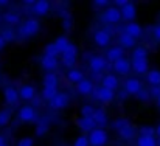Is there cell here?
Masks as SVG:
<instances>
[{"mask_svg": "<svg viewBox=\"0 0 160 146\" xmlns=\"http://www.w3.org/2000/svg\"><path fill=\"white\" fill-rule=\"evenodd\" d=\"M42 84H44V87L58 89L59 78H58V75H56V73H53V72H48V73H45V75H44V78H42Z\"/></svg>", "mask_w": 160, "mask_h": 146, "instance_id": "d4e9b609", "label": "cell"}, {"mask_svg": "<svg viewBox=\"0 0 160 146\" xmlns=\"http://www.w3.org/2000/svg\"><path fill=\"white\" fill-rule=\"evenodd\" d=\"M48 11H50V2H47V0L34 2V5H33V13H34L36 16H39V17L47 16Z\"/></svg>", "mask_w": 160, "mask_h": 146, "instance_id": "44dd1931", "label": "cell"}, {"mask_svg": "<svg viewBox=\"0 0 160 146\" xmlns=\"http://www.w3.org/2000/svg\"><path fill=\"white\" fill-rule=\"evenodd\" d=\"M16 146H34V140H33L31 137H22V138L16 143Z\"/></svg>", "mask_w": 160, "mask_h": 146, "instance_id": "ee69618b", "label": "cell"}, {"mask_svg": "<svg viewBox=\"0 0 160 146\" xmlns=\"http://www.w3.org/2000/svg\"><path fill=\"white\" fill-rule=\"evenodd\" d=\"M76 126L84 132V134H90L93 129H97V124L93 121V118H84V117H79L76 120Z\"/></svg>", "mask_w": 160, "mask_h": 146, "instance_id": "ac0fdd59", "label": "cell"}, {"mask_svg": "<svg viewBox=\"0 0 160 146\" xmlns=\"http://www.w3.org/2000/svg\"><path fill=\"white\" fill-rule=\"evenodd\" d=\"M3 98H5V103L9 104V106H16L19 103V90L16 87H11V86H6L3 89Z\"/></svg>", "mask_w": 160, "mask_h": 146, "instance_id": "8fae6325", "label": "cell"}, {"mask_svg": "<svg viewBox=\"0 0 160 146\" xmlns=\"http://www.w3.org/2000/svg\"><path fill=\"white\" fill-rule=\"evenodd\" d=\"M5 146H8V145H5Z\"/></svg>", "mask_w": 160, "mask_h": 146, "instance_id": "6f0895ef", "label": "cell"}, {"mask_svg": "<svg viewBox=\"0 0 160 146\" xmlns=\"http://www.w3.org/2000/svg\"><path fill=\"white\" fill-rule=\"evenodd\" d=\"M0 36L3 38V41L8 44V42H14L16 41V38H17V31H14L12 28H5L2 33H0Z\"/></svg>", "mask_w": 160, "mask_h": 146, "instance_id": "e575fe53", "label": "cell"}, {"mask_svg": "<svg viewBox=\"0 0 160 146\" xmlns=\"http://www.w3.org/2000/svg\"><path fill=\"white\" fill-rule=\"evenodd\" d=\"M156 103H157V106H159V107H160V97L157 98V99H156Z\"/></svg>", "mask_w": 160, "mask_h": 146, "instance_id": "db71d44e", "label": "cell"}, {"mask_svg": "<svg viewBox=\"0 0 160 146\" xmlns=\"http://www.w3.org/2000/svg\"><path fill=\"white\" fill-rule=\"evenodd\" d=\"M93 90H95V84H93V81L89 79V78H84L81 83L76 84V92H78L79 95H84V97H86V95H92Z\"/></svg>", "mask_w": 160, "mask_h": 146, "instance_id": "4fadbf2b", "label": "cell"}, {"mask_svg": "<svg viewBox=\"0 0 160 146\" xmlns=\"http://www.w3.org/2000/svg\"><path fill=\"white\" fill-rule=\"evenodd\" d=\"M156 135H157V137L160 138V123L157 124V128H156Z\"/></svg>", "mask_w": 160, "mask_h": 146, "instance_id": "816d5d0a", "label": "cell"}, {"mask_svg": "<svg viewBox=\"0 0 160 146\" xmlns=\"http://www.w3.org/2000/svg\"><path fill=\"white\" fill-rule=\"evenodd\" d=\"M146 81L151 84V87H160V70H149L146 75Z\"/></svg>", "mask_w": 160, "mask_h": 146, "instance_id": "f546056e", "label": "cell"}, {"mask_svg": "<svg viewBox=\"0 0 160 146\" xmlns=\"http://www.w3.org/2000/svg\"><path fill=\"white\" fill-rule=\"evenodd\" d=\"M149 93H151L152 98L157 99V98L160 97V87H151V89H149Z\"/></svg>", "mask_w": 160, "mask_h": 146, "instance_id": "bcb514c9", "label": "cell"}, {"mask_svg": "<svg viewBox=\"0 0 160 146\" xmlns=\"http://www.w3.org/2000/svg\"><path fill=\"white\" fill-rule=\"evenodd\" d=\"M70 104V95L65 93V92H58V95L48 103L50 109L53 110H61V109H65L67 106Z\"/></svg>", "mask_w": 160, "mask_h": 146, "instance_id": "ba28073f", "label": "cell"}, {"mask_svg": "<svg viewBox=\"0 0 160 146\" xmlns=\"http://www.w3.org/2000/svg\"><path fill=\"white\" fill-rule=\"evenodd\" d=\"M17 118H19V121H22V123H33V121L38 123V120H39L38 110H36V107H33L31 104L22 106V107L19 109V112H17Z\"/></svg>", "mask_w": 160, "mask_h": 146, "instance_id": "3957f363", "label": "cell"}, {"mask_svg": "<svg viewBox=\"0 0 160 146\" xmlns=\"http://www.w3.org/2000/svg\"><path fill=\"white\" fill-rule=\"evenodd\" d=\"M92 118H93V121H95L97 128H101V129H104V126H107V123H109L107 113L103 110V109H97Z\"/></svg>", "mask_w": 160, "mask_h": 146, "instance_id": "603a6c76", "label": "cell"}, {"mask_svg": "<svg viewBox=\"0 0 160 146\" xmlns=\"http://www.w3.org/2000/svg\"><path fill=\"white\" fill-rule=\"evenodd\" d=\"M123 90H124L128 95H135V97H137V95L143 90V84H142V81H140L138 78H128V79L124 81Z\"/></svg>", "mask_w": 160, "mask_h": 146, "instance_id": "9c48e42d", "label": "cell"}, {"mask_svg": "<svg viewBox=\"0 0 160 146\" xmlns=\"http://www.w3.org/2000/svg\"><path fill=\"white\" fill-rule=\"evenodd\" d=\"M138 134L145 135V137H154L156 135V128H152V126H142L138 129Z\"/></svg>", "mask_w": 160, "mask_h": 146, "instance_id": "ab89813d", "label": "cell"}, {"mask_svg": "<svg viewBox=\"0 0 160 146\" xmlns=\"http://www.w3.org/2000/svg\"><path fill=\"white\" fill-rule=\"evenodd\" d=\"M72 25H73L72 17L67 16V14H62V28H64L65 31H68V30H72Z\"/></svg>", "mask_w": 160, "mask_h": 146, "instance_id": "b9f144b4", "label": "cell"}, {"mask_svg": "<svg viewBox=\"0 0 160 146\" xmlns=\"http://www.w3.org/2000/svg\"><path fill=\"white\" fill-rule=\"evenodd\" d=\"M135 146H157V138L156 137L138 135V138L135 140Z\"/></svg>", "mask_w": 160, "mask_h": 146, "instance_id": "1f68e13d", "label": "cell"}, {"mask_svg": "<svg viewBox=\"0 0 160 146\" xmlns=\"http://www.w3.org/2000/svg\"><path fill=\"white\" fill-rule=\"evenodd\" d=\"M3 5H6V2H0V6H3Z\"/></svg>", "mask_w": 160, "mask_h": 146, "instance_id": "11a10c76", "label": "cell"}, {"mask_svg": "<svg viewBox=\"0 0 160 146\" xmlns=\"http://www.w3.org/2000/svg\"><path fill=\"white\" fill-rule=\"evenodd\" d=\"M93 5L95 6H98V8H104V6H109V2H104V0H98V2H93Z\"/></svg>", "mask_w": 160, "mask_h": 146, "instance_id": "7dc6e473", "label": "cell"}, {"mask_svg": "<svg viewBox=\"0 0 160 146\" xmlns=\"http://www.w3.org/2000/svg\"><path fill=\"white\" fill-rule=\"evenodd\" d=\"M106 67H107V61L104 56H101V54H93V56H90V59H89V68H90L92 73L100 75L101 72L106 70Z\"/></svg>", "mask_w": 160, "mask_h": 146, "instance_id": "8992f818", "label": "cell"}, {"mask_svg": "<svg viewBox=\"0 0 160 146\" xmlns=\"http://www.w3.org/2000/svg\"><path fill=\"white\" fill-rule=\"evenodd\" d=\"M2 19H3V22L8 23V25H20V17H19V14H16V13H12V11H6V13L2 16Z\"/></svg>", "mask_w": 160, "mask_h": 146, "instance_id": "4dcf8cb0", "label": "cell"}, {"mask_svg": "<svg viewBox=\"0 0 160 146\" xmlns=\"http://www.w3.org/2000/svg\"><path fill=\"white\" fill-rule=\"evenodd\" d=\"M106 61L107 62H110V64H113V62H117L118 59H121V58H124V50L121 48L120 45H113V47H110V48L106 51Z\"/></svg>", "mask_w": 160, "mask_h": 146, "instance_id": "e0dca14e", "label": "cell"}, {"mask_svg": "<svg viewBox=\"0 0 160 146\" xmlns=\"http://www.w3.org/2000/svg\"><path fill=\"white\" fill-rule=\"evenodd\" d=\"M6 143H5V137L3 135H0V146H5Z\"/></svg>", "mask_w": 160, "mask_h": 146, "instance_id": "f5cc1de1", "label": "cell"}, {"mask_svg": "<svg viewBox=\"0 0 160 146\" xmlns=\"http://www.w3.org/2000/svg\"><path fill=\"white\" fill-rule=\"evenodd\" d=\"M142 59H148V50L138 45L132 50V61H142Z\"/></svg>", "mask_w": 160, "mask_h": 146, "instance_id": "d6a6232c", "label": "cell"}, {"mask_svg": "<svg viewBox=\"0 0 160 146\" xmlns=\"http://www.w3.org/2000/svg\"><path fill=\"white\" fill-rule=\"evenodd\" d=\"M5 45H6V42H5V41H3V38L0 36V51L5 48Z\"/></svg>", "mask_w": 160, "mask_h": 146, "instance_id": "f907efd6", "label": "cell"}, {"mask_svg": "<svg viewBox=\"0 0 160 146\" xmlns=\"http://www.w3.org/2000/svg\"><path fill=\"white\" fill-rule=\"evenodd\" d=\"M44 54H45V56H52V58H59V56H61V53L58 51L54 42L53 44H47V45L44 47Z\"/></svg>", "mask_w": 160, "mask_h": 146, "instance_id": "f35d334b", "label": "cell"}, {"mask_svg": "<svg viewBox=\"0 0 160 146\" xmlns=\"http://www.w3.org/2000/svg\"><path fill=\"white\" fill-rule=\"evenodd\" d=\"M137 98H138V101H142V103H148L149 99H151V93H149V90H146V89H143L138 95H137Z\"/></svg>", "mask_w": 160, "mask_h": 146, "instance_id": "7bdbcfd3", "label": "cell"}, {"mask_svg": "<svg viewBox=\"0 0 160 146\" xmlns=\"http://www.w3.org/2000/svg\"><path fill=\"white\" fill-rule=\"evenodd\" d=\"M70 44H72V42L68 41V38H67V36H58V38H56V41H54V45H56V48H58L59 53H62V51L67 48Z\"/></svg>", "mask_w": 160, "mask_h": 146, "instance_id": "836d02e7", "label": "cell"}, {"mask_svg": "<svg viewBox=\"0 0 160 146\" xmlns=\"http://www.w3.org/2000/svg\"><path fill=\"white\" fill-rule=\"evenodd\" d=\"M152 36H154V39H156L157 42H160V23L152 28Z\"/></svg>", "mask_w": 160, "mask_h": 146, "instance_id": "f6af8a7d", "label": "cell"}, {"mask_svg": "<svg viewBox=\"0 0 160 146\" xmlns=\"http://www.w3.org/2000/svg\"><path fill=\"white\" fill-rule=\"evenodd\" d=\"M58 95V89H52V87H44L42 92H41V98L45 99V101H52L54 97Z\"/></svg>", "mask_w": 160, "mask_h": 146, "instance_id": "8d00e7d4", "label": "cell"}, {"mask_svg": "<svg viewBox=\"0 0 160 146\" xmlns=\"http://www.w3.org/2000/svg\"><path fill=\"white\" fill-rule=\"evenodd\" d=\"M87 137H89L90 146H106L107 142H109V134H107V131L106 129H101V128L93 129Z\"/></svg>", "mask_w": 160, "mask_h": 146, "instance_id": "277c9868", "label": "cell"}, {"mask_svg": "<svg viewBox=\"0 0 160 146\" xmlns=\"http://www.w3.org/2000/svg\"><path fill=\"white\" fill-rule=\"evenodd\" d=\"M123 33H126L128 36H131V38H134V39L137 41L138 38H142V34H143V28H142L137 22H129V23L124 25Z\"/></svg>", "mask_w": 160, "mask_h": 146, "instance_id": "9a60e30c", "label": "cell"}, {"mask_svg": "<svg viewBox=\"0 0 160 146\" xmlns=\"http://www.w3.org/2000/svg\"><path fill=\"white\" fill-rule=\"evenodd\" d=\"M131 124V120L129 118H126V117H118V118H115L113 121H112V129L115 131V132H118V131H121V129H124V128H128Z\"/></svg>", "mask_w": 160, "mask_h": 146, "instance_id": "f1b7e54d", "label": "cell"}, {"mask_svg": "<svg viewBox=\"0 0 160 146\" xmlns=\"http://www.w3.org/2000/svg\"><path fill=\"white\" fill-rule=\"evenodd\" d=\"M157 146H160V138H157Z\"/></svg>", "mask_w": 160, "mask_h": 146, "instance_id": "9f6ffc18", "label": "cell"}, {"mask_svg": "<svg viewBox=\"0 0 160 146\" xmlns=\"http://www.w3.org/2000/svg\"><path fill=\"white\" fill-rule=\"evenodd\" d=\"M19 97H20V99L30 103L36 98V89L31 84H22L20 89H19Z\"/></svg>", "mask_w": 160, "mask_h": 146, "instance_id": "2e32d148", "label": "cell"}, {"mask_svg": "<svg viewBox=\"0 0 160 146\" xmlns=\"http://www.w3.org/2000/svg\"><path fill=\"white\" fill-rule=\"evenodd\" d=\"M59 65V58H52V56H42L41 58V67L48 73V72H54Z\"/></svg>", "mask_w": 160, "mask_h": 146, "instance_id": "d6986e66", "label": "cell"}, {"mask_svg": "<svg viewBox=\"0 0 160 146\" xmlns=\"http://www.w3.org/2000/svg\"><path fill=\"white\" fill-rule=\"evenodd\" d=\"M118 86H120V81H118V78L113 73H107V75H104L101 78V87H104L107 90L115 92L118 89Z\"/></svg>", "mask_w": 160, "mask_h": 146, "instance_id": "5bb4252c", "label": "cell"}, {"mask_svg": "<svg viewBox=\"0 0 160 146\" xmlns=\"http://www.w3.org/2000/svg\"><path fill=\"white\" fill-rule=\"evenodd\" d=\"M39 31H41V22L38 19H27L23 23L19 25L17 36L22 39H28V38L36 36Z\"/></svg>", "mask_w": 160, "mask_h": 146, "instance_id": "6da1fadb", "label": "cell"}, {"mask_svg": "<svg viewBox=\"0 0 160 146\" xmlns=\"http://www.w3.org/2000/svg\"><path fill=\"white\" fill-rule=\"evenodd\" d=\"M11 121V110L9 109H2L0 110V128H6Z\"/></svg>", "mask_w": 160, "mask_h": 146, "instance_id": "74e56055", "label": "cell"}, {"mask_svg": "<svg viewBox=\"0 0 160 146\" xmlns=\"http://www.w3.org/2000/svg\"><path fill=\"white\" fill-rule=\"evenodd\" d=\"M95 110H97L95 106H92V104H84V106H81L79 113H81V117H84V118H92L93 113H95Z\"/></svg>", "mask_w": 160, "mask_h": 146, "instance_id": "d590c367", "label": "cell"}, {"mask_svg": "<svg viewBox=\"0 0 160 146\" xmlns=\"http://www.w3.org/2000/svg\"><path fill=\"white\" fill-rule=\"evenodd\" d=\"M112 70H113L117 75L126 76V75H129V72L132 70L131 61H129V59H126V58H121V59H118L117 62H113V64H112Z\"/></svg>", "mask_w": 160, "mask_h": 146, "instance_id": "30bf717a", "label": "cell"}, {"mask_svg": "<svg viewBox=\"0 0 160 146\" xmlns=\"http://www.w3.org/2000/svg\"><path fill=\"white\" fill-rule=\"evenodd\" d=\"M73 146H90L89 137H87V135H79V137H76L75 142H73Z\"/></svg>", "mask_w": 160, "mask_h": 146, "instance_id": "60d3db41", "label": "cell"}, {"mask_svg": "<svg viewBox=\"0 0 160 146\" xmlns=\"http://www.w3.org/2000/svg\"><path fill=\"white\" fill-rule=\"evenodd\" d=\"M132 70L138 75H148L149 72V65H148V59H142V61H131Z\"/></svg>", "mask_w": 160, "mask_h": 146, "instance_id": "cb8c5ba5", "label": "cell"}, {"mask_svg": "<svg viewBox=\"0 0 160 146\" xmlns=\"http://www.w3.org/2000/svg\"><path fill=\"white\" fill-rule=\"evenodd\" d=\"M121 11V19L123 20H128V22H132L134 19H135V16H137V8H135V5L131 2V3H128L124 8H121L120 9Z\"/></svg>", "mask_w": 160, "mask_h": 146, "instance_id": "7402d4cb", "label": "cell"}, {"mask_svg": "<svg viewBox=\"0 0 160 146\" xmlns=\"http://www.w3.org/2000/svg\"><path fill=\"white\" fill-rule=\"evenodd\" d=\"M76 58H78V47L75 44H70L67 48L61 53V64L64 67H67L68 70L70 68H75V64H76Z\"/></svg>", "mask_w": 160, "mask_h": 146, "instance_id": "7a4b0ae2", "label": "cell"}, {"mask_svg": "<svg viewBox=\"0 0 160 146\" xmlns=\"http://www.w3.org/2000/svg\"><path fill=\"white\" fill-rule=\"evenodd\" d=\"M117 97H118V99H120V101H124V99L128 98V93H126L124 90H121V92H118V95H117Z\"/></svg>", "mask_w": 160, "mask_h": 146, "instance_id": "681fc988", "label": "cell"}, {"mask_svg": "<svg viewBox=\"0 0 160 146\" xmlns=\"http://www.w3.org/2000/svg\"><path fill=\"white\" fill-rule=\"evenodd\" d=\"M93 42H95L98 47L104 48V47H107V45L110 44V33H109L107 30H97V31L93 33Z\"/></svg>", "mask_w": 160, "mask_h": 146, "instance_id": "7c38bea8", "label": "cell"}, {"mask_svg": "<svg viewBox=\"0 0 160 146\" xmlns=\"http://www.w3.org/2000/svg\"><path fill=\"white\" fill-rule=\"evenodd\" d=\"M31 103H33V104H31L33 107H38V106H41V104H42V98L36 97L34 99H33V101H31Z\"/></svg>", "mask_w": 160, "mask_h": 146, "instance_id": "c3c4849f", "label": "cell"}, {"mask_svg": "<svg viewBox=\"0 0 160 146\" xmlns=\"http://www.w3.org/2000/svg\"><path fill=\"white\" fill-rule=\"evenodd\" d=\"M67 79L70 83H73V84H78V83H81L84 79V73L79 68H70L67 72Z\"/></svg>", "mask_w": 160, "mask_h": 146, "instance_id": "83f0119b", "label": "cell"}, {"mask_svg": "<svg viewBox=\"0 0 160 146\" xmlns=\"http://www.w3.org/2000/svg\"><path fill=\"white\" fill-rule=\"evenodd\" d=\"M93 99H97V101H100V103H103V104H109V103H112L117 95H115V92H112V90H107L104 87H101V86H98V87H95V90H93Z\"/></svg>", "mask_w": 160, "mask_h": 146, "instance_id": "52a82bcc", "label": "cell"}, {"mask_svg": "<svg viewBox=\"0 0 160 146\" xmlns=\"http://www.w3.org/2000/svg\"><path fill=\"white\" fill-rule=\"evenodd\" d=\"M101 20H103L104 23H107V25H115V23H118V22L121 20V11H120L117 6L110 5V6H107L106 9L103 11Z\"/></svg>", "mask_w": 160, "mask_h": 146, "instance_id": "5b68a950", "label": "cell"}, {"mask_svg": "<svg viewBox=\"0 0 160 146\" xmlns=\"http://www.w3.org/2000/svg\"><path fill=\"white\" fill-rule=\"evenodd\" d=\"M118 44H120V47L123 50L135 48V47H137V45H135V39L131 38V36H128L126 33H121V34L118 36Z\"/></svg>", "mask_w": 160, "mask_h": 146, "instance_id": "484cf974", "label": "cell"}, {"mask_svg": "<svg viewBox=\"0 0 160 146\" xmlns=\"http://www.w3.org/2000/svg\"><path fill=\"white\" fill-rule=\"evenodd\" d=\"M48 129H50L48 118H39L38 123H36V126H34V135L36 137H44V135H47Z\"/></svg>", "mask_w": 160, "mask_h": 146, "instance_id": "ffe728a7", "label": "cell"}, {"mask_svg": "<svg viewBox=\"0 0 160 146\" xmlns=\"http://www.w3.org/2000/svg\"><path fill=\"white\" fill-rule=\"evenodd\" d=\"M135 134H137V129H135L132 124H129L128 128H124V129H121V131L117 132V135H118L121 140H126V142L132 140V138L135 137Z\"/></svg>", "mask_w": 160, "mask_h": 146, "instance_id": "4316f807", "label": "cell"}]
</instances>
